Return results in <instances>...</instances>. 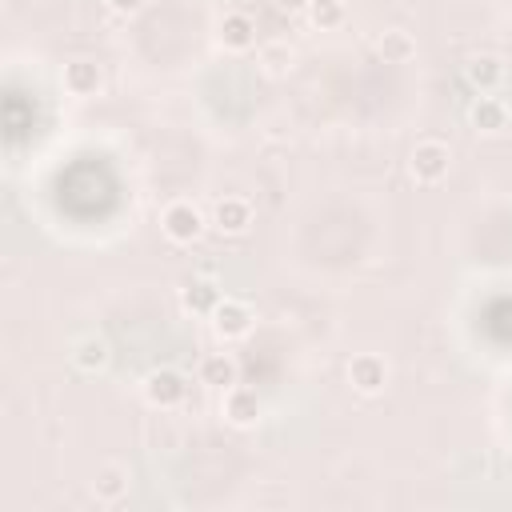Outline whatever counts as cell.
<instances>
[{
	"instance_id": "7a4b0ae2",
	"label": "cell",
	"mask_w": 512,
	"mask_h": 512,
	"mask_svg": "<svg viewBox=\"0 0 512 512\" xmlns=\"http://www.w3.org/2000/svg\"><path fill=\"white\" fill-rule=\"evenodd\" d=\"M160 232H164L172 244H196L200 232H204V212H200L192 200H172V204H164V212H160Z\"/></svg>"
},
{
	"instance_id": "8992f818",
	"label": "cell",
	"mask_w": 512,
	"mask_h": 512,
	"mask_svg": "<svg viewBox=\"0 0 512 512\" xmlns=\"http://www.w3.org/2000/svg\"><path fill=\"white\" fill-rule=\"evenodd\" d=\"M208 320H212V332H216L220 340H240V336H248V328H252L256 316H252V308H248L244 300L224 296Z\"/></svg>"
},
{
	"instance_id": "ac0fdd59",
	"label": "cell",
	"mask_w": 512,
	"mask_h": 512,
	"mask_svg": "<svg viewBox=\"0 0 512 512\" xmlns=\"http://www.w3.org/2000/svg\"><path fill=\"white\" fill-rule=\"evenodd\" d=\"M260 64H264L268 76H284V72L292 68V48H288L284 40H276V44L260 48Z\"/></svg>"
},
{
	"instance_id": "6da1fadb",
	"label": "cell",
	"mask_w": 512,
	"mask_h": 512,
	"mask_svg": "<svg viewBox=\"0 0 512 512\" xmlns=\"http://www.w3.org/2000/svg\"><path fill=\"white\" fill-rule=\"evenodd\" d=\"M144 400L152 404V408H160V412H172V408H180L184 400H188V376L180 372V368H152L148 376H144Z\"/></svg>"
},
{
	"instance_id": "52a82bcc",
	"label": "cell",
	"mask_w": 512,
	"mask_h": 512,
	"mask_svg": "<svg viewBox=\"0 0 512 512\" xmlns=\"http://www.w3.org/2000/svg\"><path fill=\"white\" fill-rule=\"evenodd\" d=\"M464 80H468L480 96H488V92H496V88L508 80V68H504V60H500V56L480 52V56H472V60L464 64Z\"/></svg>"
},
{
	"instance_id": "d6986e66",
	"label": "cell",
	"mask_w": 512,
	"mask_h": 512,
	"mask_svg": "<svg viewBox=\"0 0 512 512\" xmlns=\"http://www.w3.org/2000/svg\"><path fill=\"white\" fill-rule=\"evenodd\" d=\"M104 4H108L116 16H136V12H140L148 0H104Z\"/></svg>"
},
{
	"instance_id": "4fadbf2b",
	"label": "cell",
	"mask_w": 512,
	"mask_h": 512,
	"mask_svg": "<svg viewBox=\"0 0 512 512\" xmlns=\"http://www.w3.org/2000/svg\"><path fill=\"white\" fill-rule=\"evenodd\" d=\"M468 120H472V128H476V132L496 136V132H504V128H508V104H504V100H496V96H480V100L468 108Z\"/></svg>"
},
{
	"instance_id": "8fae6325",
	"label": "cell",
	"mask_w": 512,
	"mask_h": 512,
	"mask_svg": "<svg viewBox=\"0 0 512 512\" xmlns=\"http://www.w3.org/2000/svg\"><path fill=\"white\" fill-rule=\"evenodd\" d=\"M220 44L228 52H248L256 44V20L248 12H224V20H220Z\"/></svg>"
},
{
	"instance_id": "9a60e30c",
	"label": "cell",
	"mask_w": 512,
	"mask_h": 512,
	"mask_svg": "<svg viewBox=\"0 0 512 512\" xmlns=\"http://www.w3.org/2000/svg\"><path fill=\"white\" fill-rule=\"evenodd\" d=\"M376 52H380L384 64H408V60L416 56V40H412V32H404V28H388V32H380Z\"/></svg>"
},
{
	"instance_id": "5b68a950",
	"label": "cell",
	"mask_w": 512,
	"mask_h": 512,
	"mask_svg": "<svg viewBox=\"0 0 512 512\" xmlns=\"http://www.w3.org/2000/svg\"><path fill=\"white\" fill-rule=\"evenodd\" d=\"M348 384L360 396H380L388 388V360L376 352H360L348 360Z\"/></svg>"
},
{
	"instance_id": "2e32d148",
	"label": "cell",
	"mask_w": 512,
	"mask_h": 512,
	"mask_svg": "<svg viewBox=\"0 0 512 512\" xmlns=\"http://www.w3.org/2000/svg\"><path fill=\"white\" fill-rule=\"evenodd\" d=\"M108 360H112V348H108L100 336H84V340H76V348H72V364H76L80 372H104Z\"/></svg>"
},
{
	"instance_id": "ffe728a7",
	"label": "cell",
	"mask_w": 512,
	"mask_h": 512,
	"mask_svg": "<svg viewBox=\"0 0 512 512\" xmlns=\"http://www.w3.org/2000/svg\"><path fill=\"white\" fill-rule=\"evenodd\" d=\"M308 4H312V0H276L280 12H308Z\"/></svg>"
},
{
	"instance_id": "5bb4252c",
	"label": "cell",
	"mask_w": 512,
	"mask_h": 512,
	"mask_svg": "<svg viewBox=\"0 0 512 512\" xmlns=\"http://www.w3.org/2000/svg\"><path fill=\"white\" fill-rule=\"evenodd\" d=\"M200 380L208 384V388H232L236 380H240V364H236V356L232 352H208L204 360H200Z\"/></svg>"
},
{
	"instance_id": "277c9868",
	"label": "cell",
	"mask_w": 512,
	"mask_h": 512,
	"mask_svg": "<svg viewBox=\"0 0 512 512\" xmlns=\"http://www.w3.org/2000/svg\"><path fill=\"white\" fill-rule=\"evenodd\" d=\"M220 416H224L232 428H256L260 416H264V400H260L256 388H248V384L236 380V384L224 388V396H220Z\"/></svg>"
},
{
	"instance_id": "e0dca14e",
	"label": "cell",
	"mask_w": 512,
	"mask_h": 512,
	"mask_svg": "<svg viewBox=\"0 0 512 512\" xmlns=\"http://www.w3.org/2000/svg\"><path fill=\"white\" fill-rule=\"evenodd\" d=\"M308 20H312V28L332 32V28H340L348 20V8H344V0H312L308 4Z\"/></svg>"
},
{
	"instance_id": "9c48e42d",
	"label": "cell",
	"mask_w": 512,
	"mask_h": 512,
	"mask_svg": "<svg viewBox=\"0 0 512 512\" xmlns=\"http://www.w3.org/2000/svg\"><path fill=\"white\" fill-rule=\"evenodd\" d=\"M220 300H224V292H220V284L212 276H192L180 288V308L192 312V316H212Z\"/></svg>"
},
{
	"instance_id": "7c38bea8",
	"label": "cell",
	"mask_w": 512,
	"mask_h": 512,
	"mask_svg": "<svg viewBox=\"0 0 512 512\" xmlns=\"http://www.w3.org/2000/svg\"><path fill=\"white\" fill-rule=\"evenodd\" d=\"M128 484H132V472L124 464H104L96 472V480H92V496L100 504H120L128 496Z\"/></svg>"
},
{
	"instance_id": "3957f363",
	"label": "cell",
	"mask_w": 512,
	"mask_h": 512,
	"mask_svg": "<svg viewBox=\"0 0 512 512\" xmlns=\"http://www.w3.org/2000/svg\"><path fill=\"white\" fill-rule=\"evenodd\" d=\"M448 168H452V152L440 140H420L408 152V172L416 184H440L448 176Z\"/></svg>"
},
{
	"instance_id": "ba28073f",
	"label": "cell",
	"mask_w": 512,
	"mask_h": 512,
	"mask_svg": "<svg viewBox=\"0 0 512 512\" xmlns=\"http://www.w3.org/2000/svg\"><path fill=\"white\" fill-rule=\"evenodd\" d=\"M252 224V204L244 196H220L212 208V228L224 236H244Z\"/></svg>"
},
{
	"instance_id": "30bf717a",
	"label": "cell",
	"mask_w": 512,
	"mask_h": 512,
	"mask_svg": "<svg viewBox=\"0 0 512 512\" xmlns=\"http://www.w3.org/2000/svg\"><path fill=\"white\" fill-rule=\"evenodd\" d=\"M64 92L68 96H80V100H88V96H96L100 92V84H104V72H100V64H92V60H72V64H64Z\"/></svg>"
}]
</instances>
